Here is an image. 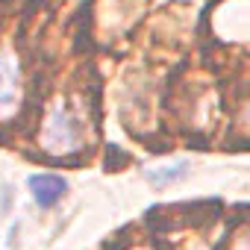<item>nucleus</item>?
Wrapping results in <instances>:
<instances>
[{"instance_id":"obj_1","label":"nucleus","mask_w":250,"mask_h":250,"mask_svg":"<svg viewBox=\"0 0 250 250\" xmlns=\"http://www.w3.org/2000/svg\"><path fill=\"white\" fill-rule=\"evenodd\" d=\"M77 145H80V127L74 121V112L59 103L44 124V147L65 153V150H74Z\"/></svg>"},{"instance_id":"obj_2","label":"nucleus","mask_w":250,"mask_h":250,"mask_svg":"<svg viewBox=\"0 0 250 250\" xmlns=\"http://www.w3.org/2000/svg\"><path fill=\"white\" fill-rule=\"evenodd\" d=\"M21 103V77L12 56H0V115H12Z\"/></svg>"},{"instance_id":"obj_3","label":"nucleus","mask_w":250,"mask_h":250,"mask_svg":"<svg viewBox=\"0 0 250 250\" xmlns=\"http://www.w3.org/2000/svg\"><path fill=\"white\" fill-rule=\"evenodd\" d=\"M30 191H33V197H36L39 206L50 209L53 203H59L65 197L68 183L62 177H56V174H36V177H30Z\"/></svg>"},{"instance_id":"obj_4","label":"nucleus","mask_w":250,"mask_h":250,"mask_svg":"<svg viewBox=\"0 0 250 250\" xmlns=\"http://www.w3.org/2000/svg\"><path fill=\"white\" fill-rule=\"evenodd\" d=\"M186 171H188V162H180V165H171V168H165V171H147V177H150L153 186H168V183L180 180Z\"/></svg>"},{"instance_id":"obj_5","label":"nucleus","mask_w":250,"mask_h":250,"mask_svg":"<svg viewBox=\"0 0 250 250\" xmlns=\"http://www.w3.org/2000/svg\"><path fill=\"white\" fill-rule=\"evenodd\" d=\"M235 250H250V238H244V241H238V244H235Z\"/></svg>"}]
</instances>
